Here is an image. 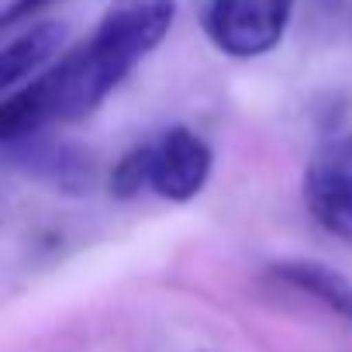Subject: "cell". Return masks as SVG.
Segmentation results:
<instances>
[{
	"label": "cell",
	"mask_w": 352,
	"mask_h": 352,
	"mask_svg": "<svg viewBox=\"0 0 352 352\" xmlns=\"http://www.w3.org/2000/svg\"><path fill=\"white\" fill-rule=\"evenodd\" d=\"M180 4L176 0H111L94 35L59 56L38 80L49 97L52 124L94 114L114 87L169 35Z\"/></svg>",
	"instance_id": "cell-1"
},
{
	"label": "cell",
	"mask_w": 352,
	"mask_h": 352,
	"mask_svg": "<svg viewBox=\"0 0 352 352\" xmlns=\"http://www.w3.org/2000/svg\"><path fill=\"white\" fill-rule=\"evenodd\" d=\"M294 18V0H208L204 35L228 59H263L270 56Z\"/></svg>",
	"instance_id": "cell-2"
},
{
	"label": "cell",
	"mask_w": 352,
	"mask_h": 352,
	"mask_svg": "<svg viewBox=\"0 0 352 352\" xmlns=\"http://www.w3.org/2000/svg\"><path fill=\"white\" fill-rule=\"evenodd\" d=\"M4 159L11 169H18L28 180L66 194V197H87L97 187V159L90 148L66 142L49 131L25 135L18 142H4Z\"/></svg>",
	"instance_id": "cell-3"
},
{
	"label": "cell",
	"mask_w": 352,
	"mask_h": 352,
	"mask_svg": "<svg viewBox=\"0 0 352 352\" xmlns=\"http://www.w3.org/2000/svg\"><path fill=\"white\" fill-rule=\"evenodd\" d=\"M152 145V194L169 204H187L194 201L214 169L211 145L187 124L166 128Z\"/></svg>",
	"instance_id": "cell-4"
},
{
	"label": "cell",
	"mask_w": 352,
	"mask_h": 352,
	"mask_svg": "<svg viewBox=\"0 0 352 352\" xmlns=\"http://www.w3.org/2000/svg\"><path fill=\"white\" fill-rule=\"evenodd\" d=\"M304 204L324 235L352 249V173L335 155L307 166Z\"/></svg>",
	"instance_id": "cell-5"
},
{
	"label": "cell",
	"mask_w": 352,
	"mask_h": 352,
	"mask_svg": "<svg viewBox=\"0 0 352 352\" xmlns=\"http://www.w3.org/2000/svg\"><path fill=\"white\" fill-rule=\"evenodd\" d=\"M69 28L63 21H35L0 49V87L11 90L42 76L66 49Z\"/></svg>",
	"instance_id": "cell-6"
},
{
	"label": "cell",
	"mask_w": 352,
	"mask_h": 352,
	"mask_svg": "<svg viewBox=\"0 0 352 352\" xmlns=\"http://www.w3.org/2000/svg\"><path fill=\"white\" fill-rule=\"evenodd\" d=\"M270 276L297 294H307L311 300L352 324V280L342 270L318 259H276L270 266Z\"/></svg>",
	"instance_id": "cell-7"
},
{
	"label": "cell",
	"mask_w": 352,
	"mask_h": 352,
	"mask_svg": "<svg viewBox=\"0 0 352 352\" xmlns=\"http://www.w3.org/2000/svg\"><path fill=\"white\" fill-rule=\"evenodd\" d=\"M111 194L118 201H131L142 190H152V145H135L128 148L114 166H111Z\"/></svg>",
	"instance_id": "cell-8"
},
{
	"label": "cell",
	"mask_w": 352,
	"mask_h": 352,
	"mask_svg": "<svg viewBox=\"0 0 352 352\" xmlns=\"http://www.w3.org/2000/svg\"><path fill=\"white\" fill-rule=\"evenodd\" d=\"M49 4H56V0H11L8 11H4V28H14V25H21V21L42 14Z\"/></svg>",
	"instance_id": "cell-9"
},
{
	"label": "cell",
	"mask_w": 352,
	"mask_h": 352,
	"mask_svg": "<svg viewBox=\"0 0 352 352\" xmlns=\"http://www.w3.org/2000/svg\"><path fill=\"white\" fill-rule=\"evenodd\" d=\"M331 155H335V159H338V162H342V166L352 173V135H349V138H345V142H342V145L331 152Z\"/></svg>",
	"instance_id": "cell-10"
}]
</instances>
